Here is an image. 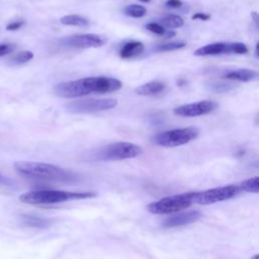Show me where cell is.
Wrapping results in <instances>:
<instances>
[{
	"mask_svg": "<svg viewBox=\"0 0 259 259\" xmlns=\"http://www.w3.org/2000/svg\"><path fill=\"white\" fill-rule=\"evenodd\" d=\"M122 84L118 79L97 76L59 83L54 87V92L60 97L71 98L81 97L91 93H110L119 90Z\"/></svg>",
	"mask_w": 259,
	"mask_h": 259,
	"instance_id": "obj_1",
	"label": "cell"
},
{
	"mask_svg": "<svg viewBox=\"0 0 259 259\" xmlns=\"http://www.w3.org/2000/svg\"><path fill=\"white\" fill-rule=\"evenodd\" d=\"M14 168L20 175L30 179L58 182H72L76 180V175L73 172L48 163L17 161L14 163Z\"/></svg>",
	"mask_w": 259,
	"mask_h": 259,
	"instance_id": "obj_2",
	"label": "cell"
},
{
	"mask_svg": "<svg viewBox=\"0 0 259 259\" xmlns=\"http://www.w3.org/2000/svg\"><path fill=\"white\" fill-rule=\"evenodd\" d=\"M96 196L95 192H72L65 190H32L24 192L19 196V200L28 204H54L75 199L91 198Z\"/></svg>",
	"mask_w": 259,
	"mask_h": 259,
	"instance_id": "obj_3",
	"label": "cell"
},
{
	"mask_svg": "<svg viewBox=\"0 0 259 259\" xmlns=\"http://www.w3.org/2000/svg\"><path fill=\"white\" fill-rule=\"evenodd\" d=\"M142 153L141 147L134 143L116 142L95 151L93 159L96 161H118L136 158Z\"/></svg>",
	"mask_w": 259,
	"mask_h": 259,
	"instance_id": "obj_4",
	"label": "cell"
},
{
	"mask_svg": "<svg viewBox=\"0 0 259 259\" xmlns=\"http://www.w3.org/2000/svg\"><path fill=\"white\" fill-rule=\"evenodd\" d=\"M193 195L194 192H187L166 196L148 204L147 210L154 214H167L177 212L191 205L193 202Z\"/></svg>",
	"mask_w": 259,
	"mask_h": 259,
	"instance_id": "obj_5",
	"label": "cell"
},
{
	"mask_svg": "<svg viewBox=\"0 0 259 259\" xmlns=\"http://www.w3.org/2000/svg\"><path fill=\"white\" fill-rule=\"evenodd\" d=\"M199 135V131L194 126H187L182 128H175L157 134L154 137L155 144L161 147L173 148L185 145L195 140Z\"/></svg>",
	"mask_w": 259,
	"mask_h": 259,
	"instance_id": "obj_6",
	"label": "cell"
},
{
	"mask_svg": "<svg viewBox=\"0 0 259 259\" xmlns=\"http://www.w3.org/2000/svg\"><path fill=\"white\" fill-rule=\"evenodd\" d=\"M117 105L113 98H86L66 104V109L71 113H93L112 109Z\"/></svg>",
	"mask_w": 259,
	"mask_h": 259,
	"instance_id": "obj_7",
	"label": "cell"
},
{
	"mask_svg": "<svg viewBox=\"0 0 259 259\" xmlns=\"http://www.w3.org/2000/svg\"><path fill=\"white\" fill-rule=\"evenodd\" d=\"M241 190L239 185L229 184L199 192H194L193 202L199 204H211L235 197Z\"/></svg>",
	"mask_w": 259,
	"mask_h": 259,
	"instance_id": "obj_8",
	"label": "cell"
},
{
	"mask_svg": "<svg viewBox=\"0 0 259 259\" xmlns=\"http://www.w3.org/2000/svg\"><path fill=\"white\" fill-rule=\"evenodd\" d=\"M248 48L243 42H214L203 46L194 52L195 56H215L222 54H247Z\"/></svg>",
	"mask_w": 259,
	"mask_h": 259,
	"instance_id": "obj_9",
	"label": "cell"
},
{
	"mask_svg": "<svg viewBox=\"0 0 259 259\" xmlns=\"http://www.w3.org/2000/svg\"><path fill=\"white\" fill-rule=\"evenodd\" d=\"M60 44L65 47L78 49L99 48L105 44V39L95 33H83L63 37L60 39Z\"/></svg>",
	"mask_w": 259,
	"mask_h": 259,
	"instance_id": "obj_10",
	"label": "cell"
},
{
	"mask_svg": "<svg viewBox=\"0 0 259 259\" xmlns=\"http://www.w3.org/2000/svg\"><path fill=\"white\" fill-rule=\"evenodd\" d=\"M218 103L212 100H201L197 102H192L184 104L174 108V113L179 116L184 117H194L204 114H208L217 109Z\"/></svg>",
	"mask_w": 259,
	"mask_h": 259,
	"instance_id": "obj_11",
	"label": "cell"
},
{
	"mask_svg": "<svg viewBox=\"0 0 259 259\" xmlns=\"http://www.w3.org/2000/svg\"><path fill=\"white\" fill-rule=\"evenodd\" d=\"M200 217H201V213L198 210L183 211L165 219L163 222V226L165 228L181 227V226L189 225L191 223L196 222Z\"/></svg>",
	"mask_w": 259,
	"mask_h": 259,
	"instance_id": "obj_12",
	"label": "cell"
},
{
	"mask_svg": "<svg viewBox=\"0 0 259 259\" xmlns=\"http://www.w3.org/2000/svg\"><path fill=\"white\" fill-rule=\"evenodd\" d=\"M224 79L233 80V81H258L259 80V71L251 69H237L233 71H228L223 75Z\"/></svg>",
	"mask_w": 259,
	"mask_h": 259,
	"instance_id": "obj_13",
	"label": "cell"
},
{
	"mask_svg": "<svg viewBox=\"0 0 259 259\" xmlns=\"http://www.w3.org/2000/svg\"><path fill=\"white\" fill-rule=\"evenodd\" d=\"M143 51H144V45L141 41L133 40L124 44L121 47L119 51V56L122 59H130V58H134L141 55Z\"/></svg>",
	"mask_w": 259,
	"mask_h": 259,
	"instance_id": "obj_14",
	"label": "cell"
},
{
	"mask_svg": "<svg viewBox=\"0 0 259 259\" xmlns=\"http://www.w3.org/2000/svg\"><path fill=\"white\" fill-rule=\"evenodd\" d=\"M165 89V84L160 81H152L146 84H143L135 89V92L139 95H155L162 92Z\"/></svg>",
	"mask_w": 259,
	"mask_h": 259,
	"instance_id": "obj_15",
	"label": "cell"
},
{
	"mask_svg": "<svg viewBox=\"0 0 259 259\" xmlns=\"http://www.w3.org/2000/svg\"><path fill=\"white\" fill-rule=\"evenodd\" d=\"M22 225L29 228H47L51 225V221L46 218L32 215V214H22L20 217Z\"/></svg>",
	"mask_w": 259,
	"mask_h": 259,
	"instance_id": "obj_16",
	"label": "cell"
},
{
	"mask_svg": "<svg viewBox=\"0 0 259 259\" xmlns=\"http://www.w3.org/2000/svg\"><path fill=\"white\" fill-rule=\"evenodd\" d=\"M61 23L64 25H70V26H78V27H85L89 24V21L87 18L77 15V14H70L65 15L60 19Z\"/></svg>",
	"mask_w": 259,
	"mask_h": 259,
	"instance_id": "obj_17",
	"label": "cell"
},
{
	"mask_svg": "<svg viewBox=\"0 0 259 259\" xmlns=\"http://www.w3.org/2000/svg\"><path fill=\"white\" fill-rule=\"evenodd\" d=\"M159 23L162 24L164 27H167V28H179L183 25L184 21L179 15L169 14V15H166V16L162 17L159 20Z\"/></svg>",
	"mask_w": 259,
	"mask_h": 259,
	"instance_id": "obj_18",
	"label": "cell"
},
{
	"mask_svg": "<svg viewBox=\"0 0 259 259\" xmlns=\"http://www.w3.org/2000/svg\"><path fill=\"white\" fill-rule=\"evenodd\" d=\"M124 13L133 18H141L146 15L147 9L143 5L139 4H130L124 8Z\"/></svg>",
	"mask_w": 259,
	"mask_h": 259,
	"instance_id": "obj_19",
	"label": "cell"
},
{
	"mask_svg": "<svg viewBox=\"0 0 259 259\" xmlns=\"http://www.w3.org/2000/svg\"><path fill=\"white\" fill-rule=\"evenodd\" d=\"M239 186H240L241 190H243L245 192L257 193V192H259V177H253V178L244 180L243 182L240 183Z\"/></svg>",
	"mask_w": 259,
	"mask_h": 259,
	"instance_id": "obj_20",
	"label": "cell"
},
{
	"mask_svg": "<svg viewBox=\"0 0 259 259\" xmlns=\"http://www.w3.org/2000/svg\"><path fill=\"white\" fill-rule=\"evenodd\" d=\"M185 47V44L183 41H172V42H166V44H161L158 45L154 48L155 52L158 53H163V52H170V51H175L179 50Z\"/></svg>",
	"mask_w": 259,
	"mask_h": 259,
	"instance_id": "obj_21",
	"label": "cell"
},
{
	"mask_svg": "<svg viewBox=\"0 0 259 259\" xmlns=\"http://www.w3.org/2000/svg\"><path fill=\"white\" fill-rule=\"evenodd\" d=\"M33 58V53L30 51H23L20 53H17L10 59V63L13 65H21L24 63H27Z\"/></svg>",
	"mask_w": 259,
	"mask_h": 259,
	"instance_id": "obj_22",
	"label": "cell"
},
{
	"mask_svg": "<svg viewBox=\"0 0 259 259\" xmlns=\"http://www.w3.org/2000/svg\"><path fill=\"white\" fill-rule=\"evenodd\" d=\"M234 88V85L229 82H213L209 84V89L217 92H225Z\"/></svg>",
	"mask_w": 259,
	"mask_h": 259,
	"instance_id": "obj_23",
	"label": "cell"
},
{
	"mask_svg": "<svg viewBox=\"0 0 259 259\" xmlns=\"http://www.w3.org/2000/svg\"><path fill=\"white\" fill-rule=\"evenodd\" d=\"M146 28L149 31H151V32H153L155 34H159V35H164L165 32H166L165 27L162 24L157 23V22H149V23H147L146 24Z\"/></svg>",
	"mask_w": 259,
	"mask_h": 259,
	"instance_id": "obj_24",
	"label": "cell"
},
{
	"mask_svg": "<svg viewBox=\"0 0 259 259\" xmlns=\"http://www.w3.org/2000/svg\"><path fill=\"white\" fill-rule=\"evenodd\" d=\"M14 48L15 46L12 44H0V57L10 54Z\"/></svg>",
	"mask_w": 259,
	"mask_h": 259,
	"instance_id": "obj_25",
	"label": "cell"
},
{
	"mask_svg": "<svg viewBox=\"0 0 259 259\" xmlns=\"http://www.w3.org/2000/svg\"><path fill=\"white\" fill-rule=\"evenodd\" d=\"M23 24H24V21H23V20H18V21L10 22V23H8V24L6 25V30H9V31L17 30V29L21 28Z\"/></svg>",
	"mask_w": 259,
	"mask_h": 259,
	"instance_id": "obj_26",
	"label": "cell"
},
{
	"mask_svg": "<svg viewBox=\"0 0 259 259\" xmlns=\"http://www.w3.org/2000/svg\"><path fill=\"white\" fill-rule=\"evenodd\" d=\"M0 185L7 186V187H13L15 185V182L13 180H11L9 177L4 176L0 173Z\"/></svg>",
	"mask_w": 259,
	"mask_h": 259,
	"instance_id": "obj_27",
	"label": "cell"
},
{
	"mask_svg": "<svg viewBox=\"0 0 259 259\" xmlns=\"http://www.w3.org/2000/svg\"><path fill=\"white\" fill-rule=\"evenodd\" d=\"M165 5L168 8H175L176 9V8H180L183 5V3L180 0H167Z\"/></svg>",
	"mask_w": 259,
	"mask_h": 259,
	"instance_id": "obj_28",
	"label": "cell"
},
{
	"mask_svg": "<svg viewBox=\"0 0 259 259\" xmlns=\"http://www.w3.org/2000/svg\"><path fill=\"white\" fill-rule=\"evenodd\" d=\"M191 18H192L193 20L199 19V20L206 21V20H208V19L210 18V15H209V14H206V13H203V12H196L195 14H193V15L191 16Z\"/></svg>",
	"mask_w": 259,
	"mask_h": 259,
	"instance_id": "obj_29",
	"label": "cell"
},
{
	"mask_svg": "<svg viewBox=\"0 0 259 259\" xmlns=\"http://www.w3.org/2000/svg\"><path fill=\"white\" fill-rule=\"evenodd\" d=\"M251 17H252V20H253L255 26L259 29V13L256 12V11H252L251 12Z\"/></svg>",
	"mask_w": 259,
	"mask_h": 259,
	"instance_id": "obj_30",
	"label": "cell"
},
{
	"mask_svg": "<svg viewBox=\"0 0 259 259\" xmlns=\"http://www.w3.org/2000/svg\"><path fill=\"white\" fill-rule=\"evenodd\" d=\"M251 166H252L253 168H255V169H259V161H254Z\"/></svg>",
	"mask_w": 259,
	"mask_h": 259,
	"instance_id": "obj_31",
	"label": "cell"
},
{
	"mask_svg": "<svg viewBox=\"0 0 259 259\" xmlns=\"http://www.w3.org/2000/svg\"><path fill=\"white\" fill-rule=\"evenodd\" d=\"M255 53H256V56H257V57H259V41H258V42H257V45H256Z\"/></svg>",
	"mask_w": 259,
	"mask_h": 259,
	"instance_id": "obj_32",
	"label": "cell"
},
{
	"mask_svg": "<svg viewBox=\"0 0 259 259\" xmlns=\"http://www.w3.org/2000/svg\"><path fill=\"white\" fill-rule=\"evenodd\" d=\"M255 122H256L257 124H259V112L257 113V115H256V117H255Z\"/></svg>",
	"mask_w": 259,
	"mask_h": 259,
	"instance_id": "obj_33",
	"label": "cell"
},
{
	"mask_svg": "<svg viewBox=\"0 0 259 259\" xmlns=\"http://www.w3.org/2000/svg\"><path fill=\"white\" fill-rule=\"evenodd\" d=\"M139 1L142 3H149L151 0H139Z\"/></svg>",
	"mask_w": 259,
	"mask_h": 259,
	"instance_id": "obj_34",
	"label": "cell"
},
{
	"mask_svg": "<svg viewBox=\"0 0 259 259\" xmlns=\"http://www.w3.org/2000/svg\"><path fill=\"white\" fill-rule=\"evenodd\" d=\"M252 258H259V254H256V255L252 256Z\"/></svg>",
	"mask_w": 259,
	"mask_h": 259,
	"instance_id": "obj_35",
	"label": "cell"
}]
</instances>
